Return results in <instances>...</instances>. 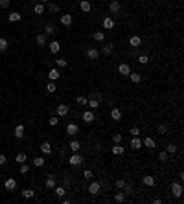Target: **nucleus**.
Segmentation results:
<instances>
[{"mask_svg":"<svg viewBox=\"0 0 184 204\" xmlns=\"http://www.w3.org/2000/svg\"><path fill=\"white\" fill-rule=\"evenodd\" d=\"M124 151H125V149L121 147L120 144H114V145L111 147V153H112V154H124Z\"/></svg>","mask_w":184,"mask_h":204,"instance_id":"nucleus-24","label":"nucleus"},{"mask_svg":"<svg viewBox=\"0 0 184 204\" xmlns=\"http://www.w3.org/2000/svg\"><path fill=\"white\" fill-rule=\"evenodd\" d=\"M28 171H30V166L26 164V162H24V164H20V173H24V175H26Z\"/></svg>","mask_w":184,"mask_h":204,"instance_id":"nucleus-49","label":"nucleus"},{"mask_svg":"<svg viewBox=\"0 0 184 204\" xmlns=\"http://www.w3.org/2000/svg\"><path fill=\"white\" fill-rule=\"evenodd\" d=\"M142 147L155 149V147H156V144H155V140H153V138H144V140H142Z\"/></svg>","mask_w":184,"mask_h":204,"instance_id":"nucleus-12","label":"nucleus"},{"mask_svg":"<svg viewBox=\"0 0 184 204\" xmlns=\"http://www.w3.org/2000/svg\"><path fill=\"white\" fill-rule=\"evenodd\" d=\"M112 52H114V44H105L103 48H101V53H103V55H111Z\"/></svg>","mask_w":184,"mask_h":204,"instance_id":"nucleus-26","label":"nucleus"},{"mask_svg":"<svg viewBox=\"0 0 184 204\" xmlns=\"http://www.w3.org/2000/svg\"><path fill=\"white\" fill-rule=\"evenodd\" d=\"M87 59L98 61V59H99V50H98V48H88V50H87Z\"/></svg>","mask_w":184,"mask_h":204,"instance_id":"nucleus-3","label":"nucleus"},{"mask_svg":"<svg viewBox=\"0 0 184 204\" xmlns=\"http://www.w3.org/2000/svg\"><path fill=\"white\" fill-rule=\"evenodd\" d=\"M63 186L65 188H70L72 186V176H65V178H63Z\"/></svg>","mask_w":184,"mask_h":204,"instance_id":"nucleus-44","label":"nucleus"},{"mask_svg":"<svg viewBox=\"0 0 184 204\" xmlns=\"http://www.w3.org/2000/svg\"><path fill=\"white\" fill-rule=\"evenodd\" d=\"M4 188L8 189V191H13V189L17 188V180H15V178H13V176H11V178H8V180L4 182Z\"/></svg>","mask_w":184,"mask_h":204,"instance_id":"nucleus-9","label":"nucleus"},{"mask_svg":"<svg viewBox=\"0 0 184 204\" xmlns=\"http://www.w3.org/2000/svg\"><path fill=\"white\" fill-rule=\"evenodd\" d=\"M109 9H111L112 15H116V13H120V9H121V4L118 2V0H112V2L109 4Z\"/></svg>","mask_w":184,"mask_h":204,"instance_id":"nucleus-5","label":"nucleus"},{"mask_svg":"<svg viewBox=\"0 0 184 204\" xmlns=\"http://www.w3.org/2000/svg\"><path fill=\"white\" fill-rule=\"evenodd\" d=\"M68 147H70V151H72V153H79V151H81V142H77V140H72Z\"/></svg>","mask_w":184,"mask_h":204,"instance_id":"nucleus-13","label":"nucleus"},{"mask_svg":"<svg viewBox=\"0 0 184 204\" xmlns=\"http://www.w3.org/2000/svg\"><path fill=\"white\" fill-rule=\"evenodd\" d=\"M81 118H83V121H85V123H92V121L96 120V116H94V112H92V110H85Z\"/></svg>","mask_w":184,"mask_h":204,"instance_id":"nucleus-7","label":"nucleus"},{"mask_svg":"<svg viewBox=\"0 0 184 204\" xmlns=\"http://www.w3.org/2000/svg\"><path fill=\"white\" fill-rule=\"evenodd\" d=\"M55 64H57L59 68H65V66L68 64V61H66V59H55Z\"/></svg>","mask_w":184,"mask_h":204,"instance_id":"nucleus-43","label":"nucleus"},{"mask_svg":"<svg viewBox=\"0 0 184 204\" xmlns=\"http://www.w3.org/2000/svg\"><path fill=\"white\" fill-rule=\"evenodd\" d=\"M127 77L131 79L133 83H140V81H142V76H140V74H133V72H131V74H129Z\"/></svg>","mask_w":184,"mask_h":204,"instance_id":"nucleus-35","label":"nucleus"},{"mask_svg":"<svg viewBox=\"0 0 184 204\" xmlns=\"http://www.w3.org/2000/svg\"><path fill=\"white\" fill-rule=\"evenodd\" d=\"M8 20H9V22H18V20H22V15H20V13H9V15H8Z\"/></svg>","mask_w":184,"mask_h":204,"instance_id":"nucleus-20","label":"nucleus"},{"mask_svg":"<svg viewBox=\"0 0 184 204\" xmlns=\"http://www.w3.org/2000/svg\"><path fill=\"white\" fill-rule=\"evenodd\" d=\"M59 76H61V72L57 70V68H52V70L48 72V77H50V81H57V79H59Z\"/></svg>","mask_w":184,"mask_h":204,"instance_id":"nucleus-18","label":"nucleus"},{"mask_svg":"<svg viewBox=\"0 0 184 204\" xmlns=\"http://www.w3.org/2000/svg\"><path fill=\"white\" fill-rule=\"evenodd\" d=\"M66 132H68V136H74V134L79 132V127H77L76 123H68V125H66Z\"/></svg>","mask_w":184,"mask_h":204,"instance_id":"nucleus-10","label":"nucleus"},{"mask_svg":"<svg viewBox=\"0 0 184 204\" xmlns=\"http://www.w3.org/2000/svg\"><path fill=\"white\" fill-rule=\"evenodd\" d=\"M72 22H74L72 15H61V24H63V26H70Z\"/></svg>","mask_w":184,"mask_h":204,"instance_id":"nucleus-21","label":"nucleus"},{"mask_svg":"<svg viewBox=\"0 0 184 204\" xmlns=\"http://www.w3.org/2000/svg\"><path fill=\"white\" fill-rule=\"evenodd\" d=\"M83 176H85V180H90L94 175H92V171H90V169H87V171L83 173Z\"/></svg>","mask_w":184,"mask_h":204,"instance_id":"nucleus-52","label":"nucleus"},{"mask_svg":"<svg viewBox=\"0 0 184 204\" xmlns=\"http://www.w3.org/2000/svg\"><path fill=\"white\" fill-rule=\"evenodd\" d=\"M87 105L90 107L92 110H96V108L99 107V99H96V98H90V99H88V103H87Z\"/></svg>","mask_w":184,"mask_h":204,"instance_id":"nucleus-29","label":"nucleus"},{"mask_svg":"<svg viewBox=\"0 0 184 204\" xmlns=\"http://www.w3.org/2000/svg\"><path fill=\"white\" fill-rule=\"evenodd\" d=\"M44 33H46V35H55V33H57V30H55V26H53V24H46L44 26Z\"/></svg>","mask_w":184,"mask_h":204,"instance_id":"nucleus-19","label":"nucleus"},{"mask_svg":"<svg viewBox=\"0 0 184 204\" xmlns=\"http://www.w3.org/2000/svg\"><path fill=\"white\" fill-rule=\"evenodd\" d=\"M33 11H35L37 15H43V13H44V6H43V4H35V8H33Z\"/></svg>","mask_w":184,"mask_h":204,"instance_id":"nucleus-38","label":"nucleus"},{"mask_svg":"<svg viewBox=\"0 0 184 204\" xmlns=\"http://www.w3.org/2000/svg\"><path fill=\"white\" fill-rule=\"evenodd\" d=\"M171 193L177 197V199H180V195H182V186H180V182H171Z\"/></svg>","mask_w":184,"mask_h":204,"instance_id":"nucleus-2","label":"nucleus"},{"mask_svg":"<svg viewBox=\"0 0 184 204\" xmlns=\"http://www.w3.org/2000/svg\"><path fill=\"white\" fill-rule=\"evenodd\" d=\"M129 132H131L133 136H140V129L138 127H131V131H129Z\"/></svg>","mask_w":184,"mask_h":204,"instance_id":"nucleus-54","label":"nucleus"},{"mask_svg":"<svg viewBox=\"0 0 184 204\" xmlns=\"http://www.w3.org/2000/svg\"><path fill=\"white\" fill-rule=\"evenodd\" d=\"M44 2H46V0H44Z\"/></svg>","mask_w":184,"mask_h":204,"instance_id":"nucleus-58","label":"nucleus"},{"mask_svg":"<svg viewBox=\"0 0 184 204\" xmlns=\"http://www.w3.org/2000/svg\"><path fill=\"white\" fill-rule=\"evenodd\" d=\"M103 28L105 30H112L114 28V18L112 17H105L103 18Z\"/></svg>","mask_w":184,"mask_h":204,"instance_id":"nucleus-14","label":"nucleus"},{"mask_svg":"<svg viewBox=\"0 0 184 204\" xmlns=\"http://www.w3.org/2000/svg\"><path fill=\"white\" fill-rule=\"evenodd\" d=\"M35 40H37V44L40 46V48H43V46L48 44V35H46V33H39V35L35 37Z\"/></svg>","mask_w":184,"mask_h":204,"instance_id":"nucleus-4","label":"nucleus"},{"mask_svg":"<svg viewBox=\"0 0 184 204\" xmlns=\"http://www.w3.org/2000/svg\"><path fill=\"white\" fill-rule=\"evenodd\" d=\"M114 184H116V188H124V186H125V180H121V178H118L116 182H114Z\"/></svg>","mask_w":184,"mask_h":204,"instance_id":"nucleus-56","label":"nucleus"},{"mask_svg":"<svg viewBox=\"0 0 184 204\" xmlns=\"http://www.w3.org/2000/svg\"><path fill=\"white\" fill-rule=\"evenodd\" d=\"M118 72L121 74V76H125V77H127L129 74H131V66H129L127 63H121V64L118 66Z\"/></svg>","mask_w":184,"mask_h":204,"instance_id":"nucleus-8","label":"nucleus"},{"mask_svg":"<svg viewBox=\"0 0 184 204\" xmlns=\"http://www.w3.org/2000/svg\"><path fill=\"white\" fill-rule=\"evenodd\" d=\"M15 160L18 162V164H24V162H26V153H18Z\"/></svg>","mask_w":184,"mask_h":204,"instance_id":"nucleus-42","label":"nucleus"},{"mask_svg":"<svg viewBox=\"0 0 184 204\" xmlns=\"http://www.w3.org/2000/svg\"><path fill=\"white\" fill-rule=\"evenodd\" d=\"M156 131H158L160 134H166V132H168V127H166V125H162V123H160L158 127H156Z\"/></svg>","mask_w":184,"mask_h":204,"instance_id":"nucleus-50","label":"nucleus"},{"mask_svg":"<svg viewBox=\"0 0 184 204\" xmlns=\"http://www.w3.org/2000/svg\"><path fill=\"white\" fill-rule=\"evenodd\" d=\"M53 189H55V195L57 197H65V193H66V188L65 186H55Z\"/></svg>","mask_w":184,"mask_h":204,"instance_id":"nucleus-34","label":"nucleus"},{"mask_svg":"<svg viewBox=\"0 0 184 204\" xmlns=\"http://www.w3.org/2000/svg\"><path fill=\"white\" fill-rule=\"evenodd\" d=\"M46 188H48V189L55 188V176H53V175H48V178H46Z\"/></svg>","mask_w":184,"mask_h":204,"instance_id":"nucleus-25","label":"nucleus"},{"mask_svg":"<svg viewBox=\"0 0 184 204\" xmlns=\"http://www.w3.org/2000/svg\"><path fill=\"white\" fill-rule=\"evenodd\" d=\"M129 44H131V46H133V48H138V46L142 44V39H140L138 35H133L131 39H129Z\"/></svg>","mask_w":184,"mask_h":204,"instance_id":"nucleus-15","label":"nucleus"},{"mask_svg":"<svg viewBox=\"0 0 184 204\" xmlns=\"http://www.w3.org/2000/svg\"><path fill=\"white\" fill-rule=\"evenodd\" d=\"M46 90H48L50 94H53V92H55V90H57V86H55V83H53V81H50V83H48V85H46Z\"/></svg>","mask_w":184,"mask_h":204,"instance_id":"nucleus-39","label":"nucleus"},{"mask_svg":"<svg viewBox=\"0 0 184 204\" xmlns=\"http://www.w3.org/2000/svg\"><path fill=\"white\" fill-rule=\"evenodd\" d=\"M76 103L83 107V105H87V103H88V99H87L85 96H77V98H76Z\"/></svg>","mask_w":184,"mask_h":204,"instance_id":"nucleus-37","label":"nucleus"},{"mask_svg":"<svg viewBox=\"0 0 184 204\" xmlns=\"http://www.w3.org/2000/svg\"><path fill=\"white\" fill-rule=\"evenodd\" d=\"M24 131H26V127H24L22 123L17 125V127H15V136H17V138H24Z\"/></svg>","mask_w":184,"mask_h":204,"instance_id":"nucleus-23","label":"nucleus"},{"mask_svg":"<svg viewBox=\"0 0 184 204\" xmlns=\"http://www.w3.org/2000/svg\"><path fill=\"white\" fill-rule=\"evenodd\" d=\"M111 118H112L114 121H120V120H121V112H120V108H116V107L112 108V110H111Z\"/></svg>","mask_w":184,"mask_h":204,"instance_id":"nucleus-22","label":"nucleus"},{"mask_svg":"<svg viewBox=\"0 0 184 204\" xmlns=\"http://www.w3.org/2000/svg\"><path fill=\"white\" fill-rule=\"evenodd\" d=\"M48 9H50L52 13H59V6H57V4H48Z\"/></svg>","mask_w":184,"mask_h":204,"instance_id":"nucleus-47","label":"nucleus"},{"mask_svg":"<svg viewBox=\"0 0 184 204\" xmlns=\"http://www.w3.org/2000/svg\"><path fill=\"white\" fill-rule=\"evenodd\" d=\"M124 189H125V195H129V193L133 191V184L129 182V184H125V186H124Z\"/></svg>","mask_w":184,"mask_h":204,"instance_id":"nucleus-53","label":"nucleus"},{"mask_svg":"<svg viewBox=\"0 0 184 204\" xmlns=\"http://www.w3.org/2000/svg\"><path fill=\"white\" fill-rule=\"evenodd\" d=\"M158 160H160V162H166V160H168V153H166V151H160V153H158Z\"/></svg>","mask_w":184,"mask_h":204,"instance_id":"nucleus-48","label":"nucleus"},{"mask_svg":"<svg viewBox=\"0 0 184 204\" xmlns=\"http://www.w3.org/2000/svg\"><path fill=\"white\" fill-rule=\"evenodd\" d=\"M155 182H156L155 176H151V175H146V176H144V184H146V186L151 188V186H155Z\"/></svg>","mask_w":184,"mask_h":204,"instance_id":"nucleus-30","label":"nucleus"},{"mask_svg":"<svg viewBox=\"0 0 184 204\" xmlns=\"http://www.w3.org/2000/svg\"><path fill=\"white\" fill-rule=\"evenodd\" d=\"M68 114V105H59L57 107V116H66Z\"/></svg>","mask_w":184,"mask_h":204,"instance_id":"nucleus-31","label":"nucleus"},{"mask_svg":"<svg viewBox=\"0 0 184 204\" xmlns=\"http://www.w3.org/2000/svg\"><path fill=\"white\" fill-rule=\"evenodd\" d=\"M79 8H81V11H83V13H90L92 6H90L88 0H81V2H79Z\"/></svg>","mask_w":184,"mask_h":204,"instance_id":"nucleus-11","label":"nucleus"},{"mask_svg":"<svg viewBox=\"0 0 184 204\" xmlns=\"http://www.w3.org/2000/svg\"><path fill=\"white\" fill-rule=\"evenodd\" d=\"M166 153H168V154H175V153H177V145H175V144H169L168 149H166Z\"/></svg>","mask_w":184,"mask_h":204,"instance_id":"nucleus-41","label":"nucleus"},{"mask_svg":"<svg viewBox=\"0 0 184 204\" xmlns=\"http://www.w3.org/2000/svg\"><path fill=\"white\" fill-rule=\"evenodd\" d=\"M6 164V154H0V166Z\"/></svg>","mask_w":184,"mask_h":204,"instance_id":"nucleus-57","label":"nucleus"},{"mask_svg":"<svg viewBox=\"0 0 184 204\" xmlns=\"http://www.w3.org/2000/svg\"><path fill=\"white\" fill-rule=\"evenodd\" d=\"M22 197H24V199H33V197H35V191H33V189H24V191H22Z\"/></svg>","mask_w":184,"mask_h":204,"instance_id":"nucleus-36","label":"nucleus"},{"mask_svg":"<svg viewBox=\"0 0 184 204\" xmlns=\"http://www.w3.org/2000/svg\"><path fill=\"white\" fill-rule=\"evenodd\" d=\"M48 48H50L52 53H57V52L61 50V44L57 42V40H52V42H48Z\"/></svg>","mask_w":184,"mask_h":204,"instance_id":"nucleus-17","label":"nucleus"},{"mask_svg":"<svg viewBox=\"0 0 184 204\" xmlns=\"http://www.w3.org/2000/svg\"><path fill=\"white\" fill-rule=\"evenodd\" d=\"M112 142H114V144H121V134H120V132H114Z\"/></svg>","mask_w":184,"mask_h":204,"instance_id":"nucleus-46","label":"nucleus"},{"mask_svg":"<svg viewBox=\"0 0 184 204\" xmlns=\"http://www.w3.org/2000/svg\"><path fill=\"white\" fill-rule=\"evenodd\" d=\"M40 151H43L44 154H50L52 153V145L48 144V142H43V144H40Z\"/></svg>","mask_w":184,"mask_h":204,"instance_id":"nucleus-28","label":"nucleus"},{"mask_svg":"<svg viewBox=\"0 0 184 204\" xmlns=\"http://www.w3.org/2000/svg\"><path fill=\"white\" fill-rule=\"evenodd\" d=\"M92 37H94V40H98V42H103L105 40V33L103 31H94Z\"/></svg>","mask_w":184,"mask_h":204,"instance_id":"nucleus-27","label":"nucleus"},{"mask_svg":"<svg viewBox=\"0 0 184 204\" xmlns=\"http://www.w3.org/2000/svg\"><path fill=\"white\" fill-rule=\"evenodd\" d=\"M131 147H133V149H136V151H138V149H142V140L138 138V136H133V140H131Z\"/></svg>","mask_w":184,"mask_h":204,"instance_id":"nucleus-16","label":"nucleus"},{"mask_svg":"<svg viewBox=\"0 0 184 204\" xmlns=\"http://www.w3.org/2000/svg\"><path fill=\"white\" fill-rule=\"evenodd\" d=\"M8 46H9L8 39H6V37H0V52H6V50H8Z\"/></svg>","mask_w":184,"mask_h":204,"instance_id":"nucleus-33","label":"nucleus"},{"mask_svg":"<svg viewBox=\"0 0 184 204\" xmlns=\"http://www.w3.org/2000/svg\"><path fill=\"white\" fill-rule=\"evenodd\" d=\"M68 164H70V166H81V164H83V156H81L79 153H76V154H72L70 156V158H68Z\"/></svg>","mask_w":184,"mask_h":204,"instance_id":"nucleus-1","label":"nucleus"},{"mask_svg":"<svg viewBox=\"0 0 184 204\" xmlns=\"http://www.w3.org/2000/svg\"><path fill=\"white\" fill-rule=\"evenodd\" d=\"M114 200H116V202H124L125 200V193H116V195H114Z\"/></svg>","mask_w":184,"mask_h":204,"instance_id":"nucleus-45","label":"nucleus"},{"mask_svg":"<svg viewBox=\"0 0 184 204\" xmlns=\"http://www.w3.org/2000/svg\"><path fill=\"white\" fill-rule=\"evenodd\" d=\"M9 2H11V0H0V8H2V9L9 8Z\"/></svg>","mask_w":184,"mask_h":204,"instance_id":"nucleus-51","label":"nucleus"},{"mask_svg":"<svg viewBox=\"0 0 184 204\" xmlns=\"http://www.w3.org/2000/svg\"><path fill=\"white\" fill-rule=\"evenodd\" d=\"M57 123H59V118H55V116H52V118H50V125H52V127H55Z\"/></svg>","mask_w":184,"mask_h":204,"instance_id":"nucleus-55","label":"nucleus"},{"mask_svg":"<svg viewBox=\"0 0 184 204\" xmlns=\"http://www.w3.org/2000/svg\"><path fill=\"white\" fill-rule=\"evenodd\" d=\"M138 63L140 64H147L149 63V57L146 55V53H142V55H138Z\"/></svg>","mask_w":184,"mask_h":204,"instance_id":"nucleus-40","label":"nucleus"},{"mask_svg":"<svg viewBox=\"0 0 184 204\" xmlns=\"http://www.w3.org/2000/svg\"><path fill=\"white\" fill-rule=\"evenodd\" d=\"M31 164H33V167H43L44 166V158L43 156H37V158H33Z\"/></svg>","mask_w":184,"mask_h":204,"instance_id":"nucleus-32","label":"nucleus"},{"mask_svg":"<svg viewBox=\"0 0 184 204\" xmlns=\"http://www.w3.org/2000/svg\"><path fill=\"white\" fill-rule=\"evenodd\" d=\"M99 189H101L99 182H90V184H88V193H90V195H98Z\"/></svg>","mask_w":184,"mask_h":204,"instance_id":"nucleus-6","label":"nucleus"}]
</instances>
